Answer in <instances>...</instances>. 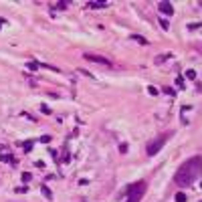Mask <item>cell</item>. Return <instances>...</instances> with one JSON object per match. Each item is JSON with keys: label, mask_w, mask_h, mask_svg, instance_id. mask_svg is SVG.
Segmentation results:
<instances>
[{"label": "cell", "mask_w": 202, "mask_h": 202, "mask_svg": "<svg viewBox=\"0 0 202 202\" xmlns=\"http://www.w3.org/2000/svg\"><path fill=\"white\" fill-rule=\"evenodd\" d=\"M200 176H202V156H192L184 164H180V168L174 174V182L178 186H192Z\"/></svg>", "instance_id": "1"}, {"label": "cell", "mask_w": 202, "mask_h": 202, "mask_svg": "<svg viewBox=\"0 0 202 202\" xmlns=\"http://www.w3.org/2000/svg\"><path fill=\"white\" fill-rule=\"evenodd\" d=\"M174 135V131H166V134H162V135H158L156 140H152L148 144V148H145V152H148V156H156L158 152H160L162 148H164V144L170 140V137Z\"/></svg>", "instance_id": "2"}, {"label": "cell", "mask_w": 202, "mask_h": 202, "mask_svg": "<svg viewBox=\"0 0 202 202\" xmlns=\"http://www.w3.org/2000/svg\"><path fill=\"white\" fill-rule=\"evenodd\" d=\"M145 188L148 186H145L144 180L131 184V186L127 188V202H140L141 198H144V194H145Z\"/></svg>", "instance_id": "3"}, {"label": "cell", "mask_w": 202, "mask_h": 202, "mask_svg": "<svg viewBox=\"0 0 202 202\" xmlns=\"http://www.w3.org/2000/svg\"><path fill=\"white\" fill-rule=\"evenodd\" d=\"M87 61H91V63H101V65H105V67H111V61L109 59H105V57H101V55H93V53H85L83 55Z\"/></svg>", "instance_id": "4"}, {"label": "cell", "mask_w": 202, "mask_h": 202, "mask_svg": "<svg viewBox=\"0 0 202 202\" xmlns=\"http://www.w3.org/2000/svg\"><path fill=\"white\" fill-rule=\"evenodd\" d=\"M158 8H160V12H164V14H174V6H172L170 2H160L158 4Z\"/></svg>", "instance_id": "5"}, {"label": "cell", "mask_w": 202, "mask_h": 202, "mask_svg": "<svg viewBox=\"0 0 202 202\" xmlns=\"http://www.w3.org/2000/svg\"><path fill=\"white\" fill-rule=\"evenodd\" d=\"M107 2H87V8H105Z\"/></svg>", "instance_id": "6"}, {"label": "cell", "mask_w": 202, "mask_h": 202, "mask_svg": "<svg viewBox=\"0 0 202 202\" xmlns=\"http://www.w3.org/2000/svg\"><path fill=\"white\" fill-rule=\"evenodd\" d=\"M131 41H137L140 45H148V41L144 37H140V34H131Z\"/></svg>", "instance_id": "7"}, {"label": "cell", "mask_w": 202, "mask_h": 202, "mask_svg": "<svg viewBox=\"0 0 202 202\" xmlns=\"http://www.w3.org/2000/svg\"><path fill=\"white\" fill-rule=\"evenodd\" d=\"M41 190H42V196H45V198H49V200L53 198V194H51V190H49V188H47V186H42Z\"/></svg>", "instance_id": "8"}, {"label": "cell", "mask_w": 202, "mask_h": 202, "mask_svg": "<svg viewBox=\"0 0 202 202\" xmlns=\"http://www.w3.org/2000/svg\"><path fill=\"white\" fill-rule=\"evenodd\" d=\"M176 202H186V194H184V192H178V194H176Z\"/></svg>", "instance_id": "9"}, {"label": "cell", "mask_w": 202, "mask_h": 202, "mask_svg": "<svg viewBox=\"0 0 202 202\" xmlns=\"http://www.w3.org/2000/svg\"><path fill=\"white\" fill-rule=\"evenodd\" d=\"M27 69H31V71H37V69H38V63H34V61L27 63Z\"/></svg>", "instance_id": "10"}, {"label": "cell", "mask_w": 202, "mask_h": 202, "mask_svg": "<svg viewBox=\"0 0 202 202\" xmlns=\"http://www.w3.org/2000/svg\"><path fill=\"white\" fill-rule=\"evenodd\" d=\"M186 77H188V79H196V71L188 69V71H186Z\"/></svg>", "instance_id": "11"}, {"label": "cell", "mask_w": 202, "mask_h": 202, "mask_svg": "<svg viewBox=\"0 0 202 202\" xmlns=\"http://www.w3.org/2000/svg\"><path fill=\"white\" fill-rule=\"evenodd\" d=\"M69 6V2H59V4H55V8L57 10H63V8H67Z\"/></svg>", "instance_id": "12"}, {"label": "cell", "mask_w": 202, "mask_h": 202, "mask_svg": "<svg viewBox=\"0 0 202 202\" xmlns=\"http://www.w3.org/2000/svg\"><path fill=\"white\" fill-rule=\"evenodd\" d=\"M160 27H162V28H164V31H168V28H170V24H168V20H164V18H162V20H160Z\"/></svg>", "instance_id": "13"}, {"label": "cell", "mask_w": 202, "mask_h": 202, "mask_svg": "<svg viewBox=\"0 0 202 202\" xmlns=\"http://www.w3.org/2000/svg\"><path fill=\"white\" fill-rule=\"evenodd\" d=\"M176 85H178V87H180V89H182V87H184V79H182V77H178V79H176Z\"/></svg>", "instance_id": "14"}, {"label": "cell", "mask_w": 202, "mask_h": 202, "mask_svg": "<svg viewBox=\"0 0 202 202\" xmlns=\"http://www.w3.org/2000/svg\"><path fill=\"white\" fill-rule=\"evenodd\" d=\"M2 160H4V162H14V160H12V156H8V154H4Z\"/></svg>", "instance_id": "15"}, {"label": "cell", "mask_w": 202, "mask_h": 202, "mask_svg": "<svg viewBox=\"0 0 202 202\" xmlns=\"http://www.w3.org/2000/svg\"><path fill=\"white\" fill-rule=\"evenodd\" d=\"M22 180H24V182H27V180H31V174H28V172H24V174H22Z\"/></svg>", "instance_id": "16"}, {"label": "cell", "mask_w": 202, "mask_h": 202, "mask_svg": "<svg viewBox=\"0 0 202 202\" xmlns=\"http://www.w3.org/2000/svg\"><path fill=\"white\" fill-rule=\"evenodd\" d=\"M150 89V93H152V95H158V89L156 87H148Z\"/></svg>", "instance_id": "17"}, {"label": "cell", "mask_w": 202, "mask_h": 202, "mask_svg": "<svg viewBox=\"0 0 202 202\" xmlns=\"http://www.w3.org/2000/svg\"><path fill=\"white\" fill-rule=\"evenodd\" d=\"M0 24H4V20H2V18H0Z\"/></svg>", "instance_id": "18"}, {"label": "cell", "mask_w": 202, "mask_h": 202, "mask_svg": "<svg viewBox=\"0 0 202 202\" xmlns=\"http://www.w3.org/2000/svg\"><path fill=\"white\" fill-rule=\"evenodd\" d=\"M200 188H202V182H200Z\"/></svg>", "instance_id": "19"}, {"label": "cell", "mask_w": 202, "mask_h": 202, "mask_svg": "<svg viewBox=\"0 0 202 202\" xmlns=\"http://www.w3.org/2000/svg\"><path fill=\"white\" fill-rule=\"evenodd\" d=\"M200 8H202V2H200Z\"/></svg>", "instance_id": "20"}]
</instances>
